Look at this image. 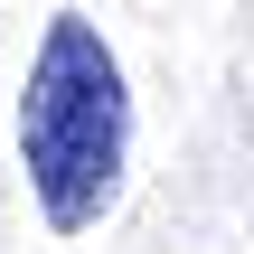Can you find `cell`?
<instances>
[{
	"label": "cell",
	"mask_w": 254,
	"mask_h": 254,
	"mask_svg": "<svg viewBox=\"0 0 254 254\" xmlns=\"http://www.w3.org/2000/svg\"><path fill=\"white\" fill-rule=\"evenodd\" d=\"M132 160V94H123V57L104 47V28L85 9H57L28 85H19V170L28 198L47 217V236H85Z\"/></svg>",
	"instance_id": "obj_1"
}]
</instances>
